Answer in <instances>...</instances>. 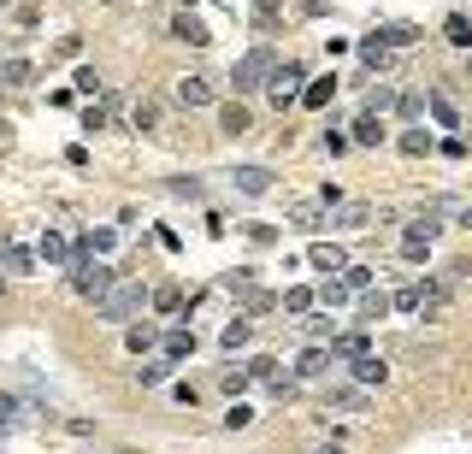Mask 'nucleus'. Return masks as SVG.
<instances>
[{
	"instance_id": "1",
	"label": "nucleus",
	"mask_w": 472,
	"mask_h": 454,
	"mask_svg": "<svg viewBox=\"0 0 472 454\" xmlns=\"http://www.w3.org/2000/svg\"><path fill=\"white\" fill-rule=\"evenodd\" d=\"M148 295H154V289H148L142 277H113V289L95 301V319H101V325H130L136 313L148 307Z\"/></svg>"
},
{
	"instance_id": "2",
	"label": "nucleus",
	"mask_w": 472,
	"mask_h": 454,
	"mask_svg": "<svg viewBox=\"0 0 472 454\" xmlns=\"http://www.w3.org/2000/svg\"><path fill=\"white\" fill-rule=\"evenodd\" d=\"M443 219H449V207L414 212V219H407V231H402V254H407V260H426V248L443 236Z\"/></svg>"
},
{
	"instance_id": "3",
	"label": "nucleus",
	"mask_w": 472,
	"mask_h": 454,
	"mask_svg": "<svg viewBox=\"0 0 472 454\" xmlns=\"http://www.w3.org/2000/svg\"><path fill=\"white\" fill-rule=\"evenodd\" d=\"M113 266L107 260H95V254H71V289H77L83 301H101L107 289H113Z\"/></svg>"
},
{
	"instance_id": "4",
	"label": "nucleus",
	"mask_w": 472,
	"mask_h": 454,
	"mask_svg": "<svg viewBox=\"0 0 472 454\" xmlns=\"http://www.w3.org/2000/svg\"><path fill=\"white\" fill-rule=\"evenodd\" d=\"M272 47H254V54H242L236 59V71H231V83H236V95H254V89H266L272 83Z\"/></svg>"
},
{
	"instance_id": "5",
	"label": "nucleus",
	"mask_w": 472,
	"mask_h": 454,
	"mask_svg": "<svg viewBox=\"0 0 472 454\" xmlns=\"http://www.w3.org/2000/svg\"><path fill=\"white\" fill-rule=\"evenodd\" d=\"M302 77H307V71L302 66H295V59H283V66H272V83H266V89H272V107H290V100H302Z\"/></svg>"
},
{
	"instance_id": "6",
	"label": "nucleus",
	"mask_w": 472,
	"mask_h": 454,
	"mask_svg": "<svg viewBox=\"0 0 472 454\" xmlns=\"http://www.w3.org/2000/svg\"><path fill=\"white\" fill-rule=\"evenodd\" d=\"M449 301H455V284H443V277H426V284H419L414 313H419V319H443V313H449Z\"/></svg>"
},
{
	"instance_id": "7",
	"label": "nucleus",
	"mask_w": 472,
	"mask_h": 454,
	"mask_svg": "<svg viewBox=\"0 0 472 454\" xmlns=\"http://www.w3.org/2000/svg\"><path fill=\"white\" fill-rule=\"evenodd\" d=\"M290 224H295V231H331V207H325V201H295Z\"/></svg>"
},
{
	"instance_id": "8",
	"label": "nucleus",
	"mask_w": 472,
	"mask_h": 454,
	"mask_svg": "<svg viewBox=\"0 0 472 454\" xmlns=\"http://www.w3.org/2000/svg\"><path fill=\"white\" fill-rule=\"evenodd\" d=\"M178 107H213V77H201V71H195V77H178Z\"/></svg>"
},
{
	"instance_id": "9",
	"label": "nucleus",
	"mask_w": 472,
	"mask_h": 454,
	"mask_svg": "<svg viewBox=\"0 0 472 454\" xmlns=\"http://www.w3.org/2000/svg\"><path fill=\"white\" fill-rule=\"evenodd\" d=\"M325 372H331V348H325V343H313L302 360H295V372H290V377H295V384H313V377H325Z\"/></svg>"
},
{
	"instance_id": "10",
	"label": "nucleus",
	"mask_w": 472,
	"mask_h": 454,
	"mask_svg": "<svg viewBox=\"0 0 472 454\" xmlns=\"http://www.w3.org/2000/svg\"><path fill=\"white\" fill-rule=\"evenodd\" d=\"M372 42H378L384 54H395V47H414L419 30H414V24H378V30H372Z\"/></svg>"
},
{
	"instance_id": "11",
	"label": "nucleus",
	"mask_w": 472,
	"mask_h": 454,
	"mask_svg": "<svg viewBox=\"0 0 472 454\" xmlns=\"http://www.w3.org/2000/svg\"><path fill=\"white\" fill-rule=\"evenodd\" d=\"M159 348H166V360H171V366L190 360V355H195V331H190V325H171V331L159 336Z\"/></svg>"
},
{
	"instance_id": "12",
	"label": "nucleus",
	"mask_w": 472,
	"mask_h": 454,
	"mask_svg": "<svg viewBox=\"0 0 472 454\" xmlns=\"http://www.w3.org/2000/svg\"><path fill=\"white\" fill-rule=\"evenodd\" d=\"M325 408H337V413H366V389H360V384H337V389H325Z\"/></svg>"
},
{
	"instance_id": "13",
	"label": "nucleus",
	"mask_w": 472,
	"mask_h": 454,
	"mask_svg": "<svg viewBox=\"0 0 472 454\" xmlns=\"http://www.w3.org/2000/svg\"><path fill=\"white\" fill-rule=\"evenodd\" d=\"M349 372H354V384H360V389H372V384H384V377H390V366H384L378 355H354V360H349Z\"/></svg>"
},
{
	"instance_id": "14",
	"label": "nucleus",
	"mask_w": 472,
	"mask_h": 454,
	"mask_svg": "<svg viewBox=\"0 0 472 454\" xmlns=\"http://www.w3.org/2000/svg\"><path fill=\"white\" fill-rule=\"evenodd\" d=\"M71 254H77V248H71L59 231H42V248H36V260H47V266H71Z\"/></svg>"
},
{
	"instance_id": "15",
	"label": "nucleus",
	"mask_w": 472,
	"mask_h": 454,
	"mask_svg": "<svg viewBox=\"0 0 472 454\" xmlns=\"http://www.w3.org/2000/svg\"><path fill=\"white\" fill-rule=\"evenodd\" d=\"M171 36H178V42H190V47H207V42H213V36H207V24L195 18V12H178V18H171Z\"/></svg>"
},
{
	"instance_id": "16",
	"label": "nucleus",
	"mask_w": 472,
	"mask_h": 454,
	"mask_svg": "<svg viewBox=\"0 0 472 454\" xmlns=\"http://www.w3.org/2000/svg\"><path fill=\"white\" fill-rule=\"evenodd\" d=\"M231 183L242 189V195H266V189H272V171H266V166H236Z\"/></svg>"
},
{
	"instance_id": "17",
	"label": "nucleus",
	"mask_w": 472,
	"mask_h": 454,
	"mask_svg": "<svg viewBox=\"0 0 472 454\" xmlns=\"http://www.w3.org/2000/svg\"><path fill=\"white\" fill-rule=\"evenodd\" d=\"M307 266H319V272H343V266H349V254H343L337 242H313V248H307Z\"/></svg>"
},
{
	"instance_id": "18",
	"label": "nucleus",
	"mask_w": 472,
	"mask_h": 454,
	"mask_svg": "<svg viewBox=\"0 0 472 454\" xmlns=\"http://www.w3.org/2000/svg\"><path fill=\"white\" fill-rule=\"evenodd\" d=\"M0 266H6L12 277H30L36 272V254H30V248H18V242H0Z\"/></svg>"
},
{
	"instance_id": "19",
	"label": "nucleus",
	"mask_w": 472,
	"mask_h": 454,
	"mask_svg": "<svg viewBox=\"0 0 472 454\" xmlns=\"http://www.w3.org/2000/svg\"><path fill=\"white\" fill-rule=\"evenodd\" d=\"M0 83H6V89H30L36 66H30V59H0Z\"/></svg>"
},
{
	"instance_id": "20",
	"label": "nucleus",
	"mask_w": 472,
	"mask_h": 454,
	"mask_svg": "<svg viewBox=\"0 0 472 454\" xmlns=\"http://www.w3.org/2000/svg\"><path fill=\"white\" fill-rule=\"evenodd\" d=\"M124 348H130L136 360L154 355V348H159V331H154V325H130V331H124Z\"/></svg>"
},
{
	"instance_id": "21",
	"label": "nucleus",
	"mask_w": 472,
	"mask_h": 454,
	"mask_svg": "<svg viewBox=\"0 0 472 454\" xmlns=\"http://www.w3.org/2000/svg\"><path fill=\"white\" fill-rule=\"evenodd\" d=\"M331 224H343V231H366V224H372V207H366V201H343Z\"/></svg>"
},
{
	"instance_id": "22",
	"label": "nucleus",
	"mask_w": 472,
	"mask_h": 454,
	"mask_svg": "<svg viewBox=\"0 0 472 454\" xmlns=\"http://www.w3.org/2000/svg\"><path fill=\"white\" fill-rule=\"evenodd\" d=\"M390 313V295L384 289H360V325H378Z\"/></svg>"
},
{
	"instance_id": "23",
	"label": "nucleus",
	"mask_w": 472,
	"mask_h": 454,
	"mask_svg": "<svg viewBox=\"0 0 472 454\" xmlns=\"http://www.w3.org/2000/svg\"><path fill=\"white\" fill-rule=\"evenodd\" d=\"M354 142L360 148H378L384 142V119H378V112H360V119H354Z\"/></svg>"
},
{
	"instance_id": "24",
	"label": "nucleus",
	"mask_w": 472,
	"mask_h": 454,
	"mask_svg": "<svg viewBox=\"0 0 472 454\" xmlns=\"http://www.w3.org/2000/svg\"><path fill=\"white\" fill-rule=\"evenodd\" d=\"M219 130H225V136H248V107H242V100L219 107Z\"/></svg>"
},
{
	"instance_id": "25",
	"label": "nucleus",
	"mask_w": 472,
	"mask_h": 454,
	"mask_svg": "<svg viewBox=\"0 0 472 454\" xmlns=\"http://www.w3.org/2000/svg\"><path fill=\"white\" fill-rule=\"evenodd\" d=\"M426 107H431V119H437L443 130H461V112H455L449 95H426Z\"/></svg>"
},
{
	"instance_id": "26",
	"label": "nucleus",
	"mask_w": 472,
	"mask_h": 454,
	"mask_svg": "<svg viewBox=\"0 0 472 454\" xmlns=\"http://www.w3.org/2000/svg\"><path fill=\"white\" fill-rule=\"evenodd\" d=\"M248 336H254V325H248V313H236V319L225 325V331H219V343H225V348H231V355H236V348H242V343H248Z\"/></svg>"
},
{
	"instance_id": "27",
	"label": "nucleus",
	"mask_w": 472,
	"mask_h": 454,
	"mask_svg": "<svg viewBox=\"0 0 472 454\" xmlns=\"http://www.w3.org/2000/svg\"><path fill=\"white\" fill-rule=\"evenodd\" d=\"M242 372H248V377H260V384H278V377H283V366L272 360V355H254V360L242 366Z\"/></svg>"
},
{
	"instance_id": "28",
	"label": "nucleus",
	"mask_w": 472,
	"mask_h": 454,
	"mask_svg": "<svg viewBox=\"0 0 472 454\" xmlns=\"http://www.w3.org/2000/svg\"><path fill=\"white\" fill-rule=\"evenodd\" d=\"M302 331L313 343H325V336H337V325H331V313H302Z\"/></svg>"
},
{
	"instance_id": "29",
	"label": "nucleus",
	"mask_w": 472,
	"mask_h": 454,
	"mask_svg": "<svg viewBox=\"0 0 472 454\" xmlns=\"http://www.w3.org/2000/svg\"><path fill=\"white\" fill-rule=\"evenodd\" d=\"M331 95H337V77H319V83H307V89H302V107H325Z\"/></svg>"
},
{
	"instance_id": "30",
	"label": "nucleus",
	"mask_w": 472,
	"mask_h": 454,
	"mask_svg": "<svg viewBox=\"0 0 472 454\" xmlns=\"http://www.w3.org/2000/svg\"><path fill=\"white\" fill-rule=\"evenodd\" d=\"M360 66H366V71H384V66H390V54H384L372 36H360Z\"/></svg>"
},
{
	"instance_id": "31",
	"label": "nucleus",
	"mask_w": 472,
	"mask_h": 454,
	"mask_svg": "<svg viewBox=\"0 0 472 454\" xmlns=\"http://www.w3.org/2000/svg\"><path fill=\"white\" fill-rule=\"evenodd\" d=\"M283 313H295V319L313 313V289H283Z\"/></svg>"
},
{
	"instance_id": "32",
	"label": "nucleus",
	"mask_w": 472,
	"mask_h": 454,
	"mask_svg": "<svg viewBox=\"0 0 472 454\" xmlns=\"http://www.w3.org/2000/svg\"><path fill=\"white\" fill-rule=\"evenodd\" d=\"M166 372H171V360H154V366H136V384H142V389H154V384H166Z\"/></svg>"
},
{
	"instance_id": "33",
	"label": "nucleus",
	"mask_w": 472,
	"mask_h": 454,
	"mask_svg": "<svg viewBox=\"0 0 472 454\" xmlns=\"http://www.w3.org/2000/svg\"><path fill=\"white\" fill-rule=\"evenodd\" d=\"M148 307H154V313H183V295H178V289H154Z\"/></svg>"
},
{
	"instance_id": "34",
	"label": "nucleus",
	"mask_w": 472,
	"mask_h": 454,
	"mask_svg": "<svg viewBox=\"0 0 472 454\" xmlns=\"http://www.w3.org/2000/svg\"><path fill=\"white\" fill-rule=\"evenodd\" d=\"M159 119H166L159 100H142V107H136V130H159Z\"/></svg>"
},
{
	"instance_id": "35",
	"label": "nucleus",
	"mask_w": 472,
	"mask_h": 454,
	"mask_svg": "<svg viewBox=\"0 0 472 454\" xmlns=\"http://www.w3.org/2000/svg\"><path fill=\"white\" fill-rule=\"evenodd\" d=\"M18 419H24V401L18 396H0V431H12Z\"/></svg>"
},
{
	"instance_id": "36",
	"label": "nucleus",
	"mask_w": 472,
	"mask_h": 454,
	"mask_svg": "<svg viewBox=\"0 0 472 454\" xmlns=\"http://www.w3.org/2000/svg\"><path fill=\"white\" fill-rule=\"evenodd\" d=\"M343 284H349V289H372V266L349 260V266H343Z\"/></svg>"
},
{
	"instance_id": "37",
	"label": "nucleus",
	"mask_w": 472,
	"mask_h": 454,
	"mask_svg": "<svg viewBox=\"0 0 472 454\" xmlns=\"http://www.w3.org/2000/svg\"><path fill=\"white\" fill-rule=\"evenodd\" d=\"M443 30H449V42H455V47H472V24L461 18V12H455V18L443 24Z\"/></svg>"
},
{
	"instance_id": "38",
	"label": "nucleus",
	"mask_w": 472,
	"mask_h": 454,
	"mask_svg": "<svg viewBox=\"0 0 472 454\" xmlns=\"http://www.w3.org/2000/svg\"><path fill=\"white\" fill-rule=\"evenodd\" d=\"M278 12H283V0H254V18H260V30H272V24H278Z\"/></svg>"
},
{
	"instance_id": "39",
	"label": "nucleus",
	"mask_w": 472,
	"mask_h": 454,
	"mask_svg": "<svg viewBox=\"0 0 472 454\" xmlns=\"http://www.w3.org/2000/svg\"><path fill=\"white\" fill-rule=\"evenodd\" d=\"M402 154H414V160L431 154V136H426V130H407V136H402Z\"/></svg>"
},
{
	"instance_id": "40",
	"label": "nucleus",
	"mask_w": 472,
	"mask_h": 454,
	"mask_svg": "<svg viewBox=\"0 0 472 454\" xmlns=\"http://www.w3.org/2000/svg\"><path fill=\"white\" fill-rule=\"evenodd\" d=\"M395 107V89H390V83H384V89H372L366 95V112H390Z\"/></svg>"
},
{
	"instance_id": "41",
	"label": "nucleus",
	"mask_w": 472,
	"mask_h": 454,
	"mask_svg": "<svg viewBox=\"0 0 472 454\" xmlns=\"http://www.w3.org/2000/svg\"><path fill=\"white\" fill-rule=\"evenodd\" d=\"M319 301H325V307H343V301H349V284H343V277H337V284H325V289H319Z\"/></svg>"
},
{
	"instance_id": "42",
	"label": "nucleus",
	"mask_w": 472,
	"mask_h": 454,
	"mask_svg": "<svg viewBox=\"0 0 472 454\" xmlns=\"http://www.w3.org/2000/svg\"><path fill=\"white\" fill-rule=\"evenodd\" d=\"M414 301H419V284H402V289H395V295H390V307H402V313H414Z\"/></svg>"
},
{
	"instance_id": "43",
	"label": "nucleus",
	"mask_w": 472,
	"mask_h": 454,
	"mask_svg": "<svg viewBox=\"0 0 472 454\" xmlns=\"http://www.w3.org/2000/svg\"><path fill=\"white\" fill-rule=\"evenodd\" d=\"M219 384H225V396H242V389H248V372H242V366H236V372H225V377H219Z\"/></svg>"
},
{
	"instance_id": "44",
	"label": "nucleus",
	"mask_w": 472,
	"mask_h": 454,
	"mask_svg": "<svg viewBox=\"0 0 472 454\" xmlns=\"http://www.w3.org/2000/svg\"><path fill=\"white\" fill-rule=\"evenodd\" d=\"M248 419H254V408H242V401H236V408L225 413V425H231V431H242V425H248Z\"/></svg>"
},
{
	"instance_id": "45",
	"label": "nucleus",
	"mask_w": 472,
	"mask_h": 454,
	"mask_svg": "<svg viewBox=\"0 0 472 454\" xmlns=\"http://www.w3.org/2000/svg\"><path fill=\"white\" fill-rule=\"evenodd\" d=\"M171 195H190V201H201V183H195V178H171Z\"/></svg>"
},
{
	"instance_id": "46",
	"label": "nucleus",
	"mask_w": 472,
	"mask_h": 454,
	"mask_svg": "<svg viewBox=\"0 0 472 454\" xmlns=\"http://www.w3.org/2000/svg\"><path fill=\"white\" fill-rule=\"evenodd\" d=\"M313 454H349V449H343V443H325V449H313Z\"/></svg>"
},
{
	"instance_id": "47",
	"label": "nucleus",
	"mask_w": 472,
	"mask_h": 454,
	"mask_svg": "<svg viewBox=\"0 0 472 454\" xmlns=\"http://www.w3.org/2000/svg\"><path fill=\"white\" fill-rule=\"evenodd\" d=\"M0 130H6V124H0ZM0 160H6V136H0Z\"/></svg>"
},
{
	"instance_id": "48",
	"label": "nucleus",
	"mask_w": 472,
	"mask_h": 454,
	"mask_svg": "<svg viewBox=\"0 0 472 454\" xmlns=\"http://www.w3.org/2000/svg\"><path fill=\"white\" fill-rule=\"evenodd\" d=\"M461 224H472V207H467V212H461Z\"/></svg>"
},
{
	"instance_id": "49",
	"label": "nucleus",
	"mask_w": 472,
	"mask_h": 454,
	"mask_svg": "<svg viewBox=\"0 0 472 454\" xmlns=\"http://www.w3.org/2000/svg\"><path fill=\"white\" fill-rule=\"evenodd\" d=\"M6 6H12V0H0V12H6Z\"/></svg>"
}]
</instances>
